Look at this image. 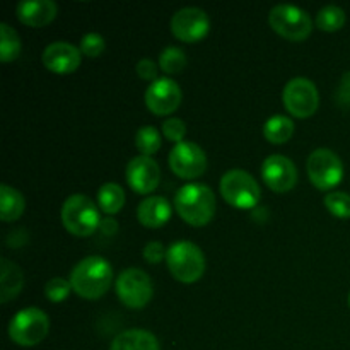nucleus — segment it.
Instances as JSON below:
<instances>
[{
    "mask_svg": "<svg viewBox=\"0 0 350 350\" xmlns=\"http://www.w3.org/2000/svg\"><path fill=\"white\" fill-rule=\"evenodd\" d=\"M113 282V267L103 256L92 255L81 260L70 273L72 291L84 299H99Z\"/></svg>",
    "mask_w": 350,
    "mask_h": 350,
    "instance_id": "1",
    "label": "nucleus"
},
{
    "mask_svg": "<svg viewBox=\"0 0 350 350\" xmlns=\"http://www.w3.org/2000/svg\"><path fill=\"white\" fill-rule=\"evenodd\" d=\"M215 195L204 183H188L178 190L174 208L187 224L193 228L207 226L215 215Z\"/></svg>",
    "mask_w": 350,
    "mask_h": 350,
    "instance_id": "2",
    "label": "nucleus"
},
{
    "mask_svg": "<svg viewBox=\"0 0 350 350\" xmlns=\"http://www.w3.org/2000/svg\"><path fill=\"white\" fill-rule=\"evenodd\" d=\"M101 221L98 205L88 195H72L64 202L62 224L72 236L77 238L92 236L101 226Z\"/></svg>",
    "mask_w": 350,
    "mask_h": 350,
    "instance_id": "3",
    "label": "nucleus"
},
{
    "mask_svg": "<svg viewBox=\"0 0 350 350\" xmlns=\"http://www.w3.org/2000/svg\"><path fill=\"white\" fill-rule=\"evenodd\" d=\"M166 265L171 275L183 284H193L205 273V255L195 243L176 241L167 248Z\"/></svg>",
    "mask_w": 350,
    "mask_h": 350,
    "instance_id": "4",
    "label": "nucleus"
},
{
    "mask_svg": "<svg viewBox=\"0 0 350 350\" xmlns=\"http://www.w3.org/2000/svg\"><path fill=\"white\" fill-rule=\"evenodd\" d=\"M50 320L38 308H24L17 311L9 323V337L21 347H34L46 338Z\"/></svg>",
    "mask_w": 350,
    "mask_h": 350,
    "instance_id": "5",
    "label": "nucleus"
},
{
    "mask_svg": "<svg viewBox=\"0 0 350 350\" xmlns=\"http://www.w3.org/2000/svg\"><path fill=\"white\" fill-rule=\"evenodd\" d=\"M269 24L279 36L299 43L310 38L313 31V19L304 9L289 3L275 5L269 14Z\"/></svg>",
    "mask_w": 350,
    "mask_h": 350,
    "instance_id": "6",
    "label": "nucleus"
},
{
    "mask_svg": "<svg viewBox=\"0 0 350 350\" xmlns=\"http://www.w3.org/2000/svg\"><path fill=\"white\" fill-rule=\"evenodd\" d=\"M221 195L231 207L239 211L255 208L262 198L256 180L243 170H231L221 178Z\"/></svg>",
    "mask_w": 350,
    "mask_h": 350,
    "instance_id": "7",
    "label": "nucleus"
},
{
    "mask_svg": "<svg viewBox=\"0 0 350 350\" xmlns=\"http://www.w3.org/2000/svg\"><path fill=\"white\" fill-rule=\"evenodd\" d=\"M115 289L122 304H125L130 310H140V308L147 306L154 296L150 277L142 269H135V267L120 273Z\"/></svg>",
    "mask_w": 350,
    "mask_h": 350,
    "instance_id": "8",
    "label": "nucleus"
},
{
    "mask_svg": "<svg viewBox=\"0 0 350 350\" xmlns=\"http://www.w3.org/2000/svg\"><path fill=\"white\" fill-rule=\"evenodd\" d=\"M308 178L318 190H332L344 178V164L342 159L330 149L313 150L306 163Z\"/></svg>",
    "mask_w": 350,
    "mask_h": 350,
    "instance_id": "9",
    "label": "nucleus"
},
{
    "mask_svg": "<svg viewBox=\"0 0 350 350\" xmlns=\"http://www.w3.org/2000/svg\"><path fill=\"white\" fill-rule=\"evenodd\" d=\"M282 103L287 111L296 118H310L317 113L320 94L313 81L306 77H294L284 88Z\"/></svg>",
    "mask_w": 350,
    "mask_h": 350,
    "instance_id": "10",
    "label": "nucleus"
},
{
    "mask_svg": "<svg viewBox=\"0 0 350 350\" xmlns=\"http://www.w3.org/2000/svg\"><path fill=\"white\" fill-rule=\"evenodd\" d=\"M170 167L178 178L195 180L207 170V156L204 149L195 142H180L171 149Z\"/></svg>",
    "mask_w": 350,
    "mask_h": 350,
    "instance_id": "11",
    "label": "nucleus"
},
{
    "mask_svg": "<svg viewBox=\"0 0 350 350\" xmlns=\"http://www.w3.org/2000/svg\"><path fill=\"white\" fill-rule=\"evenodd\" d=\"M211 29V19L207 12L198 7H183L174 12L171 19V31L174 38L185 43H198L204 40Z\"/></svg>",
    "mask_w": 350,
    "mask_h": 350,
    "instance_id": "12",
    "label": "nucleus"
},
{
    "mask_svg": "<svg viewBox=\"0 0 350 350\" xmlns=\"http://www.w3.org/2000/svg\"><path fill=\"white\" fill-rule=\"evenodd\" d=\"M262 180L270 190L287 193L297 183L296 164L282 154H272L262 164Z\"/></svg>",
    "mask_w": 350,
    "mask_h": 350,
    "instance_id": "13",
    "label": "nucleus"
},
{
    "mask_svg": "<svg viewBox=\"0 0 350 350\" xmlns=\"http://www.w3.org/2000/svg\"><path fill=\"white\" fill-rule=\"evenodd\" d=\"M181 88L170 77H161L150 82L146 91V106L157 116L171 115L181 105Z\"/></svg>",
    "mask_w": 350,
    "mask_h": 350,
    "instance_id": "14",
    "label": "nucleus"
},
{
    "mask_svg": "<svg viewBox=\"0 0 350 350\" xmlns=\"http://www.w3.org/2000/svg\"><path fill=\"white\" fill-rule=\"evenodd\" d=\"M125 178L129 187L135 193L147 195L159 187L161 167L152 157L137 156L130 159V163L126 164Z\"/></svg>",
    "mask_w": 350,
    "mask_h": 350,
    "instance_id": "15",
    "label": "nucleus"
},
{
    "mask_svg": "<svg viewBox=\"0 0 350 350\" xmlns=\"http://www.w3.org/2000/svg\"><path fill=\"white\" fill-rule=\"evenodd\" d=\"M82 60L81 48L67 43V41H55L48 44L43 51V65L53 74H72L79 68Z\"/></svg>",
    "mask_w": 350,
    "mask_h": 350,
    "instance_id": "16",
    "label": "nucleus"
},
{
    "mask_svg": "<svg viewBox=\"0 0 350 350\" xmlns=\"http://www.w3.org/2000/svg\"><path fill=\"white\" fill-rule=\"evenodd\" d=\"M57 12L58 7L53 0H23L16 7L17 19L29 27L48 26Z\"/></svg>",
    "mask_w": 350,
    "mask_h": 350,
    "instance_id": "17",
    "label": "nucleus"
},
{
    "mask_svg": "<svg viewBox=\"0 0 350 350\" xmlns=\"http://www.w3.org/2000/svg\"><path fill=\"white\" fill-rule=\"evenodd\" d=\"M171 214H173L171 204L164 197H159V195H150L146 200L140 202L139 207H137L139 222L150 229L163 228L164 224H167Z\"/></svg>",
    "mask_w": 350,
    "mask_h": 350,
    "instance_id": "18",
    "label": "nucleus"
},
{
    "mask_svg": "<svg viewBox=\"0 0 350 350\" xmlns=\"http://www.w3.org/2000/svg\"><path fill=\"white\" fill-rule=\"evenodd\" d=\"M109 350H161L159 342L150 332L132 328L116 335Z\"/></svg>",
    "mask_w": 350,
    "mask_h": 350,
    "instance_id": "19",
    "label": "nucleus"
},
{
    "mask_svg": "<svg viewBox=\"0 0 350 350\" xmlns=\"http://www.w3.org/2000/svg\"><path fill=\"white\" fill-rule=\"evenodd\" d=\"M24 286L23 270L10 260H0V303L5 304L21 293Z\"/></svg>",
    "mask_w": 350,
    "mask_h": 350,
    "instance_id": "20",
    "label": "nucleus"
},
{
    "mask_svg": "<svg viewBox=\"0 0 350 350\" xmlns=\"http://www.w3.org/2000/svg\"><path fill=\"white\" fill-rule=\"evenodd\" d=\"M26 208V200L23 193L9 185L0 187V215L3 222H14L23 215Z\"/></svg>",
    "mask_w": 350,
    "mask_h": 350,
    "instance_id": "21",
    "label": "nucleus"
},
{
    "mask_svg": "<svg viewBox=\"0 0 350 350\" xmlns=\"http://www.w3.org/2000/svg\"><path fill=\"white\" fill-rule=\"evenodd\" d=\"M294 133V122L286 115H273L263 125V137L269 140L270 144H280L289 142L291 137Z\"/></svg>",
    "mask_w": 350,
    "mask_h": 350,
    "instance_id": "22",
    "label": "nucleus"
},
{
    "mask_svg": "<svg viewBox=\"0 0 350 350\" xmlns=\"http://www.w3.org/2000/svg\"><path fill=\"white\" fill-rule=\"evenodd\" d=\"M98 205L105 214H118L125 205V191L116 183H105L98 191Z\"/></svg>",
    "mask_w": 350,
    "mask_h": 350,
    "instance_id": "23",
    "label": "nucleus"
},
{
    "mask_svg": "<svg viewBox=\"0 0 350 350\" xmlns=\"http://www.w3.org/2000/svg\"><path fill=\"white\" fill-rule=\"evenodd\" d=\"M21 44L19 34L16 33L14 27H10L7 23L0 24V60L3 64L14 62L21 55Z\"/></svg>",
    "mask_w": 350,
    "mask_h": 350,
    "instance_id": "24",
    "label": "nucleus"
},
{
    "mask_svg": "<svg viewBox=\"0 0 350 350\" xmlns=\"http://www.w3.org/2000/svg\"><path fill=\"white\" fill-rule=\"evenodd\" d=\"M345 24V12L344 9L337 5H327L318 12L317 16V27L325 31V33H335L342 29Z\"/></svg>",
    "mask_w": 350,
    "mask_h": 350,
    "instance_id": "25",
    "label": "nucleus"
},
{
    "mask_svg": "<svg viewBox=\"0 0 350 350\" xmlns=\"http://www.w3.org/2000/svg\"><path fill=\"white\" fill-rule=\"evenodd\" d=\"M187 67V55L181 48L167 46L159 55V68L164 74H180Z\"/></svg>",
    "mask_w": 350,
    "mask_h": 350,
    "instance_id": "26",
    "label": "nucleus"
},
{
    "mask_svg": "<svg viewBox=\"0 0 350 350\" xmlns=\"http://www.w3.org/2000/svg\"><path fill=\"white\" fill-rule=\"evenodd\" d=\"M161 144H163L161 133L154 126L146 125L142 129H139V132L135 133V146L140 150V156L150 157L161 149Z\"/></svg>",
    "mask_w": 350,
    "mask_h": 350,
    "instance_id": "27",
    "label": "nucleus"
},
{
    "mask_svg": "<svg viewBox=\"0 0 350 350\" xmlns=\"http://www.w3.org/2000/svg\"><path fill=\"white\" fill-rule=\"evenodd\" d=\"M325 207L338 219H350V195L344 191H330L325 195Z\"/></svg>",
    "mask_w": 350,
    "mask_h": 350,
    "instance_id": "28",
    "label": "nucleus"
},
{
    "mask_svg": "<svg viewBox=\"0 0 350 350\" xmlns=\"http://www.w3.org/2000/svg\"><path fill=\"white\" fill-rule=\"evenodd\" d=\"M72 291L70 280L62 279V277H53L46 282L44 286V296L48 297V301L51 303H64Z\"/></svg>",
    "mask_w": 350,
    "mask_h": 350,
    "instance_id": "29",
    "label": "nucleus"
},
{
    "mask_svg": "<svg viewBox=\"0 0 350 350\" xmlns=\"http://www.w3.org/2000/svg\"><path fill=\"white\" fill-rule=\"evenodd\" d=\"M79 48H81L82 55L89 58H96L105 51L106 41L99 33H88L85 36H82Z\"/></svg>",
    "mask_w": 350,
    "mask_h": 350,
    "instance_id": "30",
    "label": "nucleus"
},
{
    "mask_svg": "<svg viewBox=\"0 0 350 350\" xmlns=\"http://www.w3.org/2000/svg\"><path fill=\"white\" fill-rule=\"evenodd\" d=\"M163 135L171 142H183V137L187 135V125L181 118H170L163 123Z\"/></svg>",
    "mask_w": 350,
    "mask_h": 350,
    "instance_id": "31",
    "label": "nucleus"
},
{
    "mask_svg": "<svg viewBox=\"0 0 350 350\" xmlns=\"http://www.w3.org/2000/svg\"><path fill=\"white\" fill-rule=\"evenodd\" d=\"M166 252L167 250H164L163 243L161 241H149L146 246H144V258H146V262L152 263V265H157V263H161L163 260H166Z\"/></svg>",
    "mask_w": 350,
    "mask_h": 350,
    "instance_id": "32",
    "label": "nucleus"
},
{
    "mask_svg": "<svg viewBox=\"0 0 350 350\" xmlns=\"http://www.w3.org/2000/svg\"><path fill=\"white\" fill-rule=\"evenodd\" d=\"M135 70H137V75H139L140 79L154 82V81H157V70H159V67H157L156 62H152L150 58H142V60L137 64Z\"/></svg>",
    "mask_w": 350,
    "mask_h": 350,
    "instance_id": "33",
    "label": "nucleus"
},
{
    "mask_svg": "<svg viewBox=\"0 0 350 350\" xmlns=\"http://www.w3.org/2000/svg\"><path fill=\"white\" fill-rule=\"evenodd\" d=\"M338 98L342 99L344 105H350V74H345L344 79H342Z\"/></svg>",
    "mask_w": 350,
    "mask_h": 350,
    "instance_id": "34",
    "label": "nucleus"
},
{
    "mask_svg": "<svg viewBox=\"0 0 350 350\" xmlns=\"http://www.w3.org/2000/svg\"><path fill=\"white\" fill-rule=\"evenodd\" d=\"M99 231L105 232V234H115L118 231V222L115 219H103L101 226H99Z\"/></svg>",
    "mask_w": 350,
    "mask_h": 350,
    "instance_id": "35",
    "label": "nucleus"
},
{
    "mask_svg": "<svg viewBox=\"0 0 350 350\" xmlns=\"http://www.w3.org/2000/svg\"><path fill=\"white\" fill-rule=\"evenodd\" d=\"M349 306H350V294H349Z\"/></svg>",
    "mask_w": 350,
    "mask_h": 350,
    "instance_id": "36",
    "label": "nucleus"
}]
</instances>
